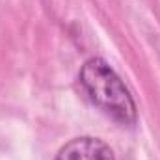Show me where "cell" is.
Listing matches in <instances>:
<instances>
[{"instance_id": "1", "label": "cell", "mask_w": 160, "mask_h": 160, "mask_svg": "<svg viewBox=\"0 0 160 160\" xmlns=\"http://www.w3.org/2000/svg\"><path fill=\"white\" fill-rule=\"evenodd\" d=\"M80 84L89 99L110 118L123 125H132L136 121V104L128 89L104 60H88L80 69Z\"/></svg>"}, {"instance_id": "2", "label": "cell", "mask_w": 160, "mask_h": 160, "mask_svg": "<svg viewBox=\"0 0 160 160\" xmlns=\"http://www.w3.org/2000/svg\"><path fill=\"white\" fill-rule=\"evenodd\" d=\"M56 160H116L112 149L99 138L84 136L71 140L62 151L58 153Z\"/></svg>"}]
</instances>
